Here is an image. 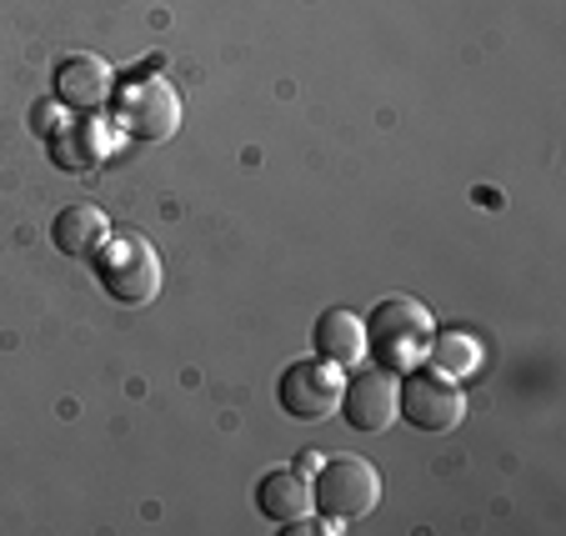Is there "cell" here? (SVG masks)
Wrapping results in <instances>:
<instances>
[{"mask_svg":"<svg viewBox=\"0 0 566 536\" xmlns=\"http://www.w3.org/2000/svg\"><path fill=\"white\" fill-rule=\"evenodd\" d=\"M116 126L130 140H146V146L171 140L181 130V96H176V86L156 71L126 75V86L116 91Z\"/></svg>","mask_w":566,"mask_h":536,"instance_id":"3","label":"cell"},{"mask_svg":"<svg viewBox=\"0 0 566 536\" xmlns=\"http://www.w3.org/2000/svg\"><path fill=\"white\" fill-rule=\"evenodd\" d=\"M342 371H336L332 361H321V356H311V361H291L286 371H281L276 381V401L286 417L296 421H321L332 417L336 401H342Z\"/></svg>","mask_w":566,"mask_h":536,"instance_id":"7","label":"cell"},{"mask_svg":"<svg viewBox=\"0 0 566 536\" xmlns=\"http://www.w3.org/2000/svg\"><path fill=\"white\" fill-rule=\"evenodd\" d=\"M256 512L266 516L271 526H301L316 502H311V476L301 466H276L256 482Z\"/></svg>","mask_w":566,"mask_h":536,"instance_id":"8","label":"cell"},{"mask_svg":"<svg viewBox=\"0 0 566 536\" xmlns=\"http://www.w3.org/2000/svg\"><path fill=\"white\" fill-rule=\"evenodd\" d=\"M65 130H71V146L55 140V166H61V171H86V166H96V156H101L96 130H91L86 120H71Z\"/></svg>","mask_w":566,"mask_h":536,"instance_id":"13","label":"cell"},{"mask_svg":"<svg viewBox=\"0 0 566 536\" xmlns=\"http://www.w3.org/2000/svg\"><path fill=\"white\" fill-rule=\"evenodd\" d=\"M401 417L411 421L417 431H451V427H461V417H467V397H461V387H457V376H447V371H411L407 381H401Z\"/></svg>","mask_w":566,"mask_h":536,"instance_id":"6","label":"cell"},{"mask_svg":"<svg viewBox=\"0 0 566 536\" xmlns=\"http://www.w3.org/2000/svg\"><path fill=\"white\" fill-rule=\"evenodd\" d=\"M431 366L437 371H447V376H471L481 366V346L471 341V336H461V332H441V336H431Z\"/></svg>","mask_w":566,"mask_h":536,"instance_id":"12","label":"cell"},{"mask_svg":"<svg viewBox=\"0 0 566 536\" xmlns=\"http://www.w3.org/2000/svg\"><path fill=\"white\" fill-rule=\"evenodd\" d=\"M106 237H111V221H106V211H101V206H91V201L65 206V211L51 221L55 251H61V256H75V261H91Z\"/></svg>","mask_w":566,"mask_h":536,"instance_id":"11","label":"cell"},{"mask_svg":"<svg viewBox=\"0 0 566 536\" xmlns=\"http://www.w3.org/2000/svg\"><path fill=\"white\" fill-rule=\"evenodd\" d=\"M401 376L391 366H356L352 381L342 387L336 411L346 417V427L361 431V437H381L396 417H401Z\"/></svg>","mask_w":566,"mask_h":536,"instance_id":"5","label":"cell"},{"mask_svg":"<svg viewBox=\"0 0 566 536\" xmlns=\"http://www.w3.org/2000/svg\"><path fill=\"white\" fill-rule=\"evenodd\" d=\"M311 502L326 522H356V516L376 512L381 476L366 456H326V462H316V476H311Z\"/></svg>","mask_w":566,"mask_h":536,"instance_id":"4","label":"cell"},{"mask_svg":"<svg viewBox=\"0 0 566 536\" xmlns=\"http://www.w3.org/2000/svg\"><path fill=\"white\" fill-rule=\"evenodd\" d=\"M91 261H96V276H101V286H106V296L120 301V306H150L160 291V276H166L156 246H150L140 231H116V237H106Z\"/></svg>","mask_w":566,"mask_h":536,"instance_id":"2","label":"cell"},{"mask_svg":"<svg viewBox=\"0 0 566 536\" xmlns=\"http://www.w3.org/2000/svg\"><path fill=\"white\" fill-rule=\"evenodd\" d=\"M366 322V356L376 366H391V371H407L427 356L431 346V312L411 296H386L371 306Z\"/></svg>","mask_w":566,"mask_h":536,"instance_id":"1","label":"cell"},{"mask_svg":"<svg viewBox=\"0 0 566 536\" xmlns=\"http://www.w3.org/2000/svg\"><path fill=\"white\" fill-rule=\"evenodd\" d=\"M55 96L75 111H96L101 101L116 96V75L101 55H65L55 65Z\"/></svg>","mask_w":566,"mask_h":536,"instance_id":"10","label":"cell"},{"mask_svg":"<svg viewBox=\"0 0 566 536\" xmlns=\"http://www.w3.org/2000/svg\"><path fill=\"white\" fill-rule=\"evenodd\" d=\"M311 341H316V356L321 361H332L336 371H356V366H366L371 356H366V322L356 312H346V306H332V312L316 316V332H311Z\"/></svg>","mask_w":566,"mask_h":536,"instance_id":"9","label":"cell"}]
</instances>
